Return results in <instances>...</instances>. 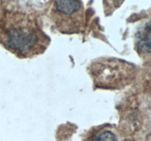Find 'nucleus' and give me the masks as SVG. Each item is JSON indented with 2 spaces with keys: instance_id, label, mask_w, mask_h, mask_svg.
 Instances as JSON below:
<instances>
[{
  "instance_id": "nucleus-1",
  "label": "nucleus",
  "mask_w": 151,
  "mask_h": 141,
  "mask_svg": "<svg viewBox=\"0 0 151 141\" xmlns=\"http://www.w3.org/2000/svg\"><path fill=\"white\" fill-rule=\"evenodd\" d=\"M50 39L35 22L26 16L13 13L0 31V43L20 59H30L42 54Z\"/></svg>"
},
{
  "instance_id": "nucleus-2",
  "label": "nucleus",
  "mask_w": 151,
  "mask_h": 141,
  "mask_svg": "<svg viewBox=\"0 0 151 141\" xmlns=\"http://www.w3.org/2000/svg\"><path fill=\"white\" fill-rule=\"evenodd\" d=\"M137 71V68L132 63L112 57L97 59L88 67L94 86L101 89L124 88L132 83Z\"/></svg>"
},
{
  "instance_id": "nucleus-3",
  "label": "nucleus",
  "mask_w": 151,
  "mask_h": 141,
  "mask_svg": "<svg viewBox=\"0 0 151 141\" xmlns=\"http://www.w3.org/2000/svg\"><path fill=\"white\" fill-rule=\"evenodd\" d=\"M52 18L60 33L72 35L83 30V7L81 0H55Z\"/></svg>"
},
{
  "instance_id": "nucleus-4",
  "label": "nucleus",
  "mask_w": 151,
  "mask_h": 141,
  "mask_svg": "<svg viewBox=\"0 0 151 141\" xmlns=\"http://www.w3.org/2000/svg\"><path fill=\"white\" fill-rule=\"evenodd\" d=\"M83 141H128V138L116 126L106 123L89 129Z\"/></svg>"
},
{
  "instance_id": "nucleus-5",
  "label": "nucleus",
  "mask_w": 151,
  "mask_h": 141,
  "mask_svg": "<svg viewBox=\"0 0 151 141\" xmlns=\"http://www.w3.org/2000/svg\"><path fill=\"white\" fill-rule=\"evenodd\" d=\"M150 24H147V26L137 35L136 40V48L141 56H150Z\"/></svg>"
},
{
  "instance_id": "nucleus-6",
  "label": "nucleus",
  "mask_w": 151,
  "mask_h": 141,
  "mask_svg": "<svg viewBox=\"0 0 151 141\" xmlns=\"http://www.w3.org/2000/svg\"><path fill=\"white\" fill-rule=\"evenodd\" d=\"M123 1L124 0H106L107 6L110 7V9L117 8L122 4Z\"/></svg>"
}]
</instances>
